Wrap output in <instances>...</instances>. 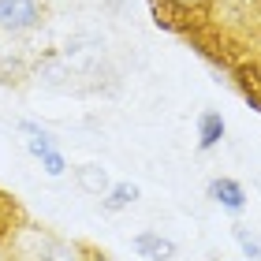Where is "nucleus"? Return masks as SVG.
<instances>
[{"instance_id": "obj_2", "label": "nucleus", "mask_w": 261, "mask_h": 261, "mask_svg": "<svg viewBox=\"0 0 261 261\" xmlns=\"http://www.w3.org/2000/svg\"><path fill=\"white\" fill-rule=\"evenodd\" d=\"M209 198L220 201L228 213H243V209H246V191H243L235 179H228V175H220V179L209 183Z\"/></svg>"}, {"instance_id": "obj_5", "label": "nucleus", "mask_w": 261, "mask_h": 261, "mask_svg": "<svg viewBox=\"0 0 261 261\" xmlns=\"http://www.w3.org/2000/svg\"><path fill=\"white\" fill-rule=\"evenodd\" d=\"M79 183L86 187L90 194H101L105 187H109V175H105V168H97V164H86V168H79Z\"/></svg>"}, {"instance_id": "obj_7", "label": "nucleus", "mask_w": 261, "mask_h": 261, "mask_svg": "<svg viewBox=\"0 0 261 261\" xmlns=\"http://www.w3.org/2000/svg\"><path fill=\"white\" fill-rule=\"evenodd\" d=\"M235 243L243 246L246 257H261V239H257V235H250L246 228H235Z\"/></svg>"}, {"instance_id": "obj_4", "label": "nucleus", "mask_w": 261, "mask_h": 261, "mask_svg": "<svg viewBox=\"0 0 261 261\" xmlns=\"http://www.w3.org/2000/svg\"><path fill=\"white\" fill-rule=\"evenodd\" d=\"M220 138H224V120L217 112H201V120H198V146L213 149Z\"/></svg>"}, {"instance_id": "obj_10", "label": "nucleus", "mask_w": 261, "mask_h": 261, "mask_svg": "<svg viewBox=\"0 0 261 261\" xmlns=\"http://www.w3.org/2000/svg\"><path fill=\"white\" fill-rule=\"evenodd\" d=\"M90 261H109V257H101V254H97V257H90Z\"/></svg>"}, {"instance_id": "obj_1", "label": "nucleus", "mask_w": 261, "mask_h": 261, "mask_svg": "<svg viewBox=\"0 0 261 261\" xmlns=\"http://www.w3.org/2000/svg\"><path fill=\"white\" fill-rule=\"evenodd\" d=\"M41 19L38 0H0V27L4 30H30Z\"/></svg>"}, {"instance_id": "obj_8", "label": "nucleus", "mask_w": 261, "mask_h": 261, "mask_svg": "<svg viewBox=\"0 0 261 261\" xmlns=\"http://www.w3.org/2000/svg\"><path fill=\"white\" fill-rule=\"evenodd\" d=\"M38 157H41V164H45V172H49V175H64L67 164H64V157L56 149H45V153H38Z\"/></svg>"}, {"instance_id": "obj_9", "label": "nucleus", "mask_w": 261, "mask_h": 261, "mask_svg": "<svg viewBox=\"0 0 261 261\" xmlns=\"http://www.w3.org/2000/svg\"><path fill=\"white\" fill-rule=\"evenodd\" d=\"M179 4H183V8H191V4H198V0H179Z\"/></svg>"}, {"instance_id": "obj_6", "label": "nucleus", "mask_w": 261, "mask_h": 261, "mask_svg": "<svg viewBox=\"0 0 261 261\" xmlns=\"http://www.w3.org/2000/svg\"><path fill=\"white\" fill-rule=\"evenodd\" d=\"M135 198H138V187H135V183H120V187H112L109 198H105V209H112V213H116V209H127Z\"/></svg>"}, {"instance_id": "obj_3", "label": "nucleus", "mask_w": 261, "mask_h": 261, "mask_svg": "<svg viewBox=\"0 0 261 261\" xmlns=\"http://www.w3.org/2000/svg\"><path fill=\"white\" fill-rule=\"evenodd\" d=\"M135 250H138L142 257L168 261V257H175V243L164 239V235H157V231H142V235H135Z\"/></svg>"}]
</instances>
